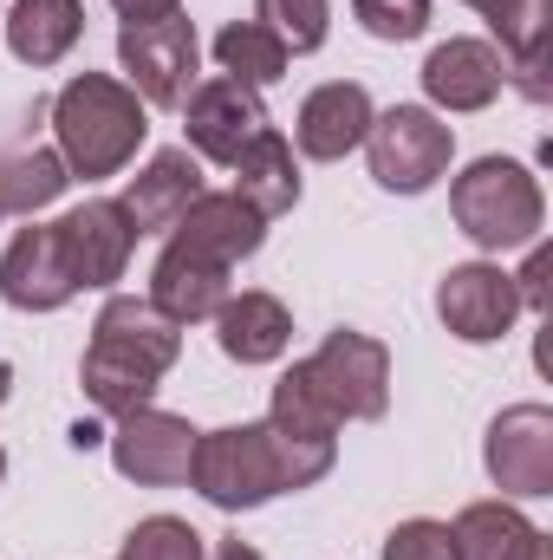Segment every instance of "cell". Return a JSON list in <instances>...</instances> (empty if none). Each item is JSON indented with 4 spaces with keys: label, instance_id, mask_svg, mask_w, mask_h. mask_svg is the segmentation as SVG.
I'll return each mask as SVG.
<instances>
[{
    "label": "cell",
    "instance_id": "obj_2",
    "mask_svg": "<svg viewBox=\"0 0 553 560\" xmlns=\"http://www.w3.org/2000/svg\"><path fill=\"white\" fill-rule=\"evenodd\" d=\"M150 143V105L111 72H72L52 92V150L66 176L105 183Z\"/></svg>",
    "mask_w": 553,
    "mask_h": 560
},
{
    "label": "cell",
    "instance_id": "obj_10",
    "mask_svg": "<svg viewBox=\"0 0 553 560\" xmlns=\"http://www.w3.org/2000/svg\"><path fill=\"white\" fill-rule=\"evenodd\" d=\"M268 125L274 118H268L261 92L242 79H222V72L196 79V92L183 98V131H189L183 150H196V163H235Z\"/></svg>",
    "mask_w": 553,
    "mask_h": 560
},
{
    "label": "cell",
    "instance_id": "obj_35",
    "mask_svg": "<svg viewBox=\"0 0 553 560\" xmlns=\"http://www.w3.org/2000/svg\"><path fill=\"white\" fill-rule=\"evenodd\" d=\"M7 398H13V365L0 359V405H7Z\"/></svg>",
    "mask_w": 553,
    "mask_h": 560
},
{
    "label": "cell",
    "instance_id": "obj_8",
    "mask_svg": "<svg viewBox=\"0 0 553 560\" xmlns=\"http://www.w3.org/2000/svg\"><path fill=\"white\" fill-rule=\"evenodd\" d=\"M482 469L508 502L553 495V411L548 405H508L482 436Z\"/></svg>",
    "mask_w": 553,
    "mask_h": 560
},
{
    "label": "cell",
    "instance_id": "obj_27",
    "mask_svg": "<svg viewBox=\"0 0 553 560\" xmlns=\"http://www.w3.org/2000/svg\"><path fill=\"white\" fill-rule=\"evenodd\" d=\"M255 20L286 52H319L332 33V0H255Z\"/></svg>",
    "mask_w": 553,
    "mask_h": 560
},
{
    "label": "cell",
    "instance_id": "obj_37",
    "mask_svg": "<svg viewBox=\"0 0 553 560\" xmlns=\"http://www.w3.org/2000/svg\"><path fill=\"white\" fill-rule=\"evenodd\" d=\"M0 222H7V196H0Z\"/></svg>",
    "mask_w": 553,
    "mask_h": 560
},
{
    "label": "cell",
    "instance_id": "obj_12",
    "mask_svg": "<svg viewBox=\"0 0 553 560\" xmlns=\"http://www.w3.org/2000/svg\"><path fill=\"white\" fill-rule=\"evenodd\" d=\"M52 235H59V248H66V268L79 280V293L92 287V293H111L125 268H131V248H138V229H131V215L118 209V196H92V202H79V209H66L59 222H52Z\"/></svg>",
    "mask_w": 553,
    "mask_h": 560
},
{
    "label": "cell",
    "instance_id": "obj_33",
    "mask_svg": "<svg viewBox=\"0 0 553 560\" xmlns=\"http://www.w3.org/2000/svg\"><path fill=\"white\" fill-rule=\"evenodd\" d=\"M98 443H105L98 423H72V450H98Z\"/></svg>",
    "mask_w": 553,
    "mask_h": 560
},
{
    "label": "cell",
    "instance_id": "obj_20",
    "mask_svg": "<svg viewBox=\"0 0 553 560\" xmlns=\"http://www.w3.org/2000/svg\"><path fill=\"white\" fill-rule=\"evenodd\" d=\"M215 346H222V359H235V365H274V359H286V346H293V313H286V300L261 293V287L228 293L222 313H215Z\"/></svg>",
    "mask_w": 553,
    "mask_h": 560
},
{
    "label": "cell",
    "instance_id": "obj_36",
    "mask_svg": "<svg viewBox=\"0 0 553 560\" xmlns=\"http://www.w3.org/2000/svg\"><path fill=\"white\" fill-rule=\"evenodd\" d=\"M0 482H7V450H0Z\"/></svg>",
    "mask_w": 553,
    "mask_h": 560
},
{
    "label": "cell",
    "instance_id": "obj_25",
    "mask_svg": "<svg viewBox=\"0 0 553 560\" xmlns=\"http://www.w3.org/2000/svg\"><path fill=\"white\" fill-rule=\"evenodd\" d=\"M286 46H280L274 33L261 26V20H228L222 33H215V66H222V79H242V85H255V92H268L286 79Z\"/></svg>",
    "mask_w": 553,
    "mask_h": 560
},
{
    "label": "cell",
    "instance_id": "obj_19",
    "mask_svg": "<svg viewBox=\"0 0 553 560\" xmlns=\"http://www.w3.org/2000/svg\"><path fill=\"white\" fill-rule=\"evenodd\" d=\"M196 196H202V163H196V150H156L138 176L125 183L118 209L131 215L138 235H169Z\"/></svg>",
    "mask_w": 553,
    "mask_h": 560
},
{
    "label": "cell",
    "instance_id": "obj_4",
    "mask_svg": "<svg viewBox=\"0 0 553 560\" xmlns=\"http://www.w3.org/2000/svg\"><path fill=\"white\" fill-rule=\"evenodd\" d=\"M189 489L222 509V515H255L268 509L274 495H286L280 482V450L268 423H222V430H202L196 436V456H189Z\"/></svg>",
    "mask_w": 553,
    "mask_h": 560
},
{
    "label": "cell",
    "instance_id": "obj_17",
    "mask_svg": "<svg viewBox=\"0 0 553 560\" xmlns=\"http://www.w3.org/2000/svg\"><path fill=\"white\" fill-rule=\"evenodd\" d=\"M489 33H495V52H502V72L521 98L548 105V33H553V0H489L482 7Z\"/></svg>",
    "mask_w": 553,
    "mask_h": 560
},
{
    "label": "cell",
    "instance_id": "obj_38",
    "mask_svg": "<svg viewBox=\"0 0 553 560\" xmlns=\"http://www.w3.org/2000/svg\"><path fill=\"white\" fill-rule=\"evenodd\" d=\"M469 7H475V13H482V7H489V0H469Z\"/></svg>",
    "mask_w": 553,
    "mask_h": 560
},
{
    "label": "cell",
    "instance_id": "obj_15",
    "mask_svg": "<svg viewBox=\"0 0 553 560\" xmlns=\"http://www.w3.org/2000/svg\"><path fill=\"white\" fill-rule=\"evenodd\" d=\"M169 242L176 248H196V255H209V261H222V268H242V261H255L261 255V242H268V215L255 209V202H242L235 189H202L189 209H183V222L169 229Z\"/></svg>",
    "mask_w": 553,
    "mask_h": 560
},
{
    "label": "cell",
    "instance_id": "obj_18",
    "mask_svg": "<svg viewBox=\"0 0 553 560\" xmlns=\"http://www.w3.org/2000/svg\"><path fill=\"white\" fill-rule=\"evenodd\" d=\"M228 275H235V268H222V261H209V255H196V248L163 242L143 300H150L169 326H202V319L222 313V300H228Z\"/></svg>",
    "mask_w": 553,
    "mask_h": 560
},
{
    "label": "cell",
    "instance_id": "obj_5",
    "mask_svg": "<svg viewBox=\"0 0 553 560\" xmlns=\"http://www.w3.org/2000/svg\"><path fill=\"white\" fill-rule=\"evenodd\" d=\"M358 150L372 156L378 189H391V196H423V189H436V183L449 176V163H456V131H449L443 112H430V105H391V112L372 118V131H365Z\"/></svg>",
    "mask_w": 553,
    "mask_h": 560
},
{
    "label": "cell",
    "instance_id": "obj_7",
    "mask_svg": "<svg viewBox=\"0 0 553 560\" xmlns=\"http://www.w3.org/2000/svg\"><path fill=\"white\" fill-rule=\"evenodd\" d=\"M306 372L326 392V405L339 411V423H378L391 411V346L372 332H352V326L326 332Z\"/></svg>",
    "mask_w": 553,
    "mask_h": 560
},
{
    "label": "cell",
    "instance_id": "obj_31",
    "mask_svg": "<svg viewBox=\"0 0 553 560\" xmlns=\"http://www.w3.org/2000/svg\"><path fill=\"white\" fill-rule=\"evenodd\" d=\"M515 293H521V306H534V313H548V248L534 242V255H528V268L515 275Z\"/></svg>",
    "mask_w": 553,
    "mask_h": 560
},
{
    "label": "cell",
    "instance_id": "obj_28",
    "mask_svg": "<svg viewBox=\"0 0 553 560\" xmlns=\"http://www.w3.org/2000/svg\"><path fill=\"white\" fill-rule=\"evenodd\" d=\"M118 560H209V541L183 522V515H143L125 535Z\"/></svg>",
    "mask_w": 553,
    "mask_h": 560
},
{
    "label": "cell",
    "instance_id": "obj_29",
    "mask_svg": "<svg viewBox=\"0 0 553 560\" xmlns=\"http://www.w3.org/2000/svg\"><path fill=\"white\" fill-rule=\"evenodd\" d=\"M352 13L385 46H404V39H423L430 33V0H352Z\"/></svg>",
    "mask_w": 553,
    "mask_h": 560
},
{
    "label": "cell",
    "instance_id": "obj_1",
    "mask_svg": "<svg viewBox=\"0 0 553 560\" xmlns=\"http://www.w3.org/2000/svg\"><path fill=\"white\" fill-rule=\"evenodd\" d=\"M183 359V326H169L150 300L138 293H111L92 319V346L79 359V385L85 405L105 418L143 411L156 398V385L169 378V365Z\"/></svg>",
    "mask_w": 553,
    "mask_h": 560
},
{
    "label": "cell",
    "instance_id": "obj_3",
    "mask_svg": "<svg viewBox=\"0 0 553 560\" xmlns=\"http://www.w3.org/2000/svg\"><path fill=\"white\" fill-rule=\"evenodd\" d=\"M449 215H456V229L482 255H508V248H534L541 242L548 196H541V176L528 163H515V156H475L449 183Z\"/></svg>",
    "mask_w": 553,
    "mask_h": 560
},
{
    "label": "cell",
    "instance_id": "obj_30",
    "mask_svg": "<svg viewBox=\"0 0 553 560\" xmlns=\"http://www.w3.org/2000/svg\"><path fill=\"white\" fill-rule=\"evenodd\" d=\"M385 560H456V535H449V522H430V515L398 522L385 535Z\"/></svg>",
    "mask_w": 553,
    "mask_h": 560
},
{
    "label": "cell",
    "instance_id": "obj_24",
    "mask_svg": "<svg viewBox=\"0 0 553 560\" xmlns=\"http://www.w3.org/2000/svg\"><path fill=\"white\" fill-rule=\"evenodd\" d=\"M268 430L274 436H293V443H339V411L326 405V392L313 385L306 359H293V372H280L274 405H268Z\"/></svg>",
    "mask_w": 553,
    "mask_h": 560
},
{
    "label": "cell",
    "instance_id": "obj_34",
    "mask_svg": "<svg viewBox=\"0 0 553 560\" xmlns=\"http://www.w3.org/2000/svg\"><path fill=\"white\" fill-rule=\"evenodd\" d=\"M215 560H268V555H261V548H248V541H222Z\"/></svg>",
    "mask_w": 553,
    "mask_h": 560
},
{
    "label": "cell",
    "instance_id": "obj_6",
    "mask_svg": "<svg viewBox=\"0 0 553 560\" xmlns=\"http://www.w3.org/2000/svg\"><path fill=\"white\" fill-rule=\"evenodd\" d=\"M196 66H202V39L183 7L118 26V72L150 112H176L196 92Z\"/></svg>",
    "mask_w": 553,
    "mask_h": 560
},
{
    "label": "cell",
    "instance_id": "obj_14",
    "mask_svg": "<svg viewBox=\"0 0 553 560\" xmlns=\"http://www.w3.org/2000/svg\"><path fill=\"white\" fill-rule=\"evenodd\" d=\"M502 85H508V72H502V52L489 39H443L423 59V98H430V112H456V118L489 112L502 98Z\"/></svg>",
    "mask_w": 553,
    "mask_h": 560
},
{
    "label": "cell",
    "instance_id": "obj_9",
    "mask_svg": "<svg viewBox=\"0 0 553 560\" xmlns=\"http://www.w3.org/2000/svg\"><path fill=\"white\" fill-rule=\"evenodd\" d=\"M196 436H202V430H196L189 418L156 411V405L125 411V418L105 430V443H111V469H118L125 482H143V489H176V482H189Z\"/></svg>",
    "mask_w": 553,
    "mask_h": 560
},
{
    "label": "cell",
    "instance_id": "obj_26",
    "mask_svg": "<svg viewBox=\"0 0 553 560\" xmlns=\"http://www.w3.org/2000/svg\"><path fill=\"white\" fill-rule=\"evenodd\" d=\"M66 163H59V150H7L0 156V196H7V215H39V209H52L59 196H66Z\"/></svg>",
    "mask_w": 553,
    "mask_h": 560
},
{
    "label": "cell",
    "instance_id": "obj_13",
    "mask_svg": "<svg viewBox=\"0 0 553 560\" xmlns=\"http://www.w3.org/2000/svg\"><path fill=\"white\" fill-rule=\"evenodd\" d=\"M79 293V280L66 268V248L52 235V222H33L7 242L0 255V300L13 313H59L66 300Z\"/></svg>",
    "mask_w": 553,
    "mask_h": 560
},
{
    "label": "cell",
    "instance_id": "obj_22",
    "mask_svg": "<svg viewBox=\"0 0 553 560\" xmlns=\"http://www.w3.org/2000/svg\"><path fill=\"white\" fill-rule=\"evenodd\" d=\"M228 170H235V196H242V202H255L268 222H274V215H286V209H299V196H306L299 156H293V143L280 138L274 125L248 143Z\"/></svg>",
    "mask_w": 553,
    "mask_h": 560
},
{
    "label": "cell",
    "instance_id": "obj_32",
    "mask_svg": "<svg viewBox=\"0 0 553 560\" xmlns=\"http://www.w3.org/2000/svg\"><path fill=\"white\" fill-rule=\"evenodd\" d=\"M118 7V20H156V13H176L183 0H111Z\"/></svg>",
    "mask_w": 553,
    "mask_h": 560
},
{
    "label": "cell",
    "instance_id": "obj_16",
    "mask_svg": "<svg viewBox=\"0 0 553 560\" xmlns=\"http://www.w3.org/2000/svg\"><path fill=\"white\" fill-rule=\"evenodd\" d=\"M372 118H378L372 92H365L358 79H332V85L306 92V105H299V118H293V150L313 156V163H339V156H352V150L365 143Z\"/></svg>",
    "mask_w": 553,
    "mask_h": 560
},
{
    "label": "cell",
    "instance_id": "obj_23",
    "mask_svg": "<svg viewBox=\"0 0 553 560\" xmlns=\"http://www.w3.org/2000/svg\"><path fill=\"white\" fill-rule=\"evenodd\" d=\"M85 39V7L79 0H13L7 13V52L33 72L59 66Z\"/></svg>",
    "mask_w": 553,
    "mask_h": 560
},
{
    "label": "cell",
    "instance_id": "obj_11",
    "mask_svg": "<svg viewBox=\"0 0 553 560\" xmlns=\"http://www.w3.org/2000/svg\"><path fill=\"white\" fill-rule=\"evenodd\" d=\"M436 319L449 326V339L462 346H495L515 332L521 319V293H515V275L502 261H462L436 280Z\"/></svg>",
    "mask_w": 553,
    "mask_h": 560
},
{
    "label": "cell",
    "instance_id": "obj_21",
    "mask_svg": "<svg viewBox=\"0 0 553 560\" xmlns=\"http://www.w3.org/2000/svg\"><path fill=\"white\" fill-rule=\"evenodd\" d=\"M456 560H553V541L515 502H469L456 522Z\"/></svg>",
    "mask_w": 553,
    "mask_h": 560
}]
</instances>
